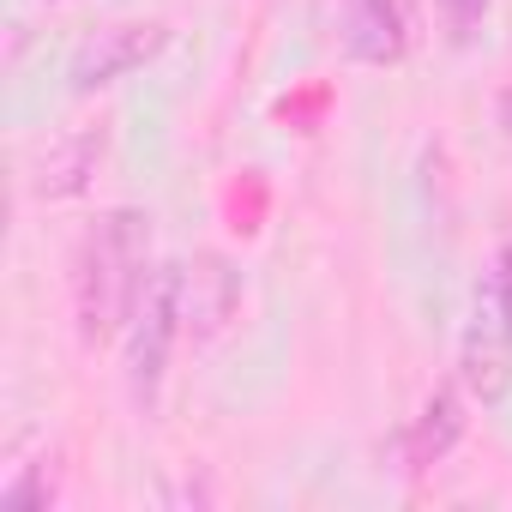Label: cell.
I'll list each match as a JSON object with an SVG mask.
<instances>
[{"label": "cell", "instance_id": "obj_1", "mask_svg": "<svg viewBox=\"0 0 512 512\" xmlns=\"http://www.w3.org/2000/svg\"><path fill=\"white\" fill-rule=\"evenodd\" d=\"M151 278V217L133 205L103 211L73 253V320L85 344L127 332Z\"/></svg>", "mask_w": 512, "mask_h": 512}, {"label": "cell", "instance_id": "obj_2", "mask_svg": "<svg viewBox=\"0 0 512 512\" xmlns=\"http://www.w3.org/2000/svg\"><path fill=\"white\" fill-rule=\"evenodd\" d=\"M181 320H187V272H181V266H151L145 296H139V308H133V320H127V392H133V404H139L145 416H151L157 398H163Z\"/></svg>", "mask_w": 512, "mask_h": 512}, {"label": "cell", "instance_id": "obj_3", "mask_svg": "<svg viewBox=\"0 0 512 512\" xmlns=\"http://www.w3.org/2000/svg\"><path fill=\"white\" fill-rule=\"evenodd\" d=\"M458 380L482 404H500L512 386V314L500 308L494 278H482L470 296V320H464V344H458Z\"/></svg>", "mask_w": 512, "mask_h": 512}, {"label": "cell", "instance_id": "obj_4", "mask_svg": "<svg viewBox=\"0 0 512 512\" xmlns=\"http://www.w3.org/2000/svg\"><path fill=\"white\" fill-rule=\"evenodd\" d=\"M163 49H169V25H157V19L103 25L97 37H85V43H79V55H73V67H67V79H73V91H103V85H115V79L139 73L145 61H157Z\"/></svg>", "mask_w": 512, "mask_h": 512}, {"label": "cell", "instance_id": "obj_5", "mask_svg": "<svg viewBox=\"0 0 512 512\" xmlns=\"http://www.w3.org/2000/svg\"><path fill=\"white\" fill-rule=\"evenodd\" d=\"M350 55L368 67H398L416 43V7L410 0H350Z\"/></svg>", "mask_w": 512, "mask_h": 512}, {"label": "cell", "instance_id": "obj_6", "mask_svg": "<svg viewBox=\"0 0 512 512\" xmlns=\"http://www.w3.org/2000/svg\"><path fill=\"white\" fill-rule=\"evenodd\" d=\"M458 434H464V398H458V386H434V392L422 398L410 434H404V458H410L416 470H428V464H440V458L458 446Z\"/></svg>", "mask_w": 512, "mask_h": 512}, {"label": "cell", "instance_id": "obj_7", "mask_svg": "<svg viewBox=\"0 0 512 512\" xmlns=\"http://www.w3.org/2000/svg\"><path fill=\"white\" fill-rule=\"evenodd\" d=\"M97 157H103V133H73V139H61V145L37 163L31 193H37V199H73V193H85V181L97 175Z\"/></svg>", "mask_w": 512, "mask_h": 512}, {"label": "cell", "instance_id": "obj_8", "mask_svg": "<svg viewBox=\"0 0 512 512\" xmlns=\"http://www.w3.org/2000/svg\"><path fill=\"white\" fill-rule=\"evenodd\" d=\"M488 7H494V0H440V31H446V43L452 49H470L482 37V25H488Z\"/></svg>", "mask_w": 512, "mask_h": 512}, {"label": "cell", "instance_id": "obj_9", "mask_svg": "<svg viewBox=\"0 0 512 512\" xmlns=\"http://www.w3.org/2000/svg\"><path fill=\"white\" fill-rule=\"evenodd\" d=\"M7 506H37V512H49V506H55V470H49V458L7 482Z\"/></svg>", "mask_w": 512, "mask_h": 512}, {"label": "cell", "instance_id": "obj_10", "mask_svg": "<svg viewBox=\"0 0 512 512\" xmlns=\"http://www.w3.org/2000/svg\"><path fill=\"white\" fill-rule=\"evenodd\" d=\"M488 278H494V290H500V308L512 314V241L494 253V272H488Z\"/></svg>", "mask_w": 512, "mask_h": 512}]
</instances>
